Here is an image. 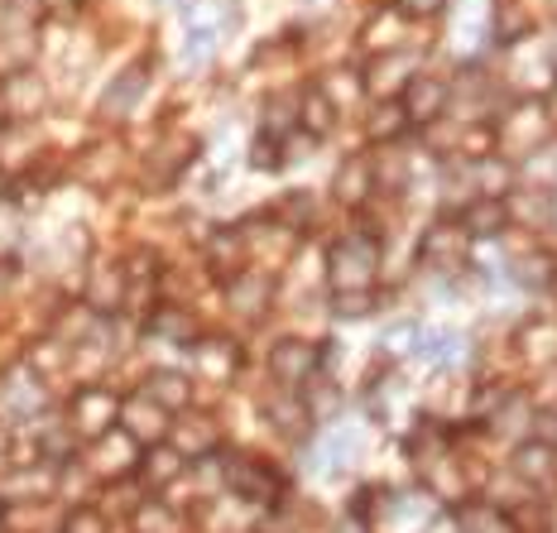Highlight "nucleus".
<instances>
[{
  "label": "nucleus",
  "mask_w": 557,
  "mask_h": 533,
  "mask_svg": "<svg viewBox=\"0 0 557 533\" xmlns=\"http://www.w3.org/2000/svg\"><path fill=\"white\" fill-rule=\"evenodd\" d=\"M375 274H380V240L375 236L351 231V236L332 240V250H327L332 294H361V288H375Z\"/></svg>",
  "instance_id": "1"
},
{
  "label": "nucleus",
  "mask_w": 557,
  "mask_h": 533,
  "mask_svg": "<svg viewBox=\"0 0 557 533\" xmlns=\"http://www.w3.org/2000/svg\"><path fill=\"white\" fill-rule=\"evenodd\" d=\"M399 107L409 115V125L428 131L451 111V83L443 73H409V83L399 91Z\"/></svg>",
  "instance_id": "2"
},
{
  "label": "nucleus",
  "mask_w": 557,
  "mask_h": 533,
  "mask_svg": "<svg viewBox=\"0 0 557 533\" xmlns=\"http://www.w3.org/2000/svg\"><path fill=\"white\" fill-rule=\"evenodd\" d=\"M418 260H423L428 270H443V274H457L461 264L471 260V236L461 231L457 216H437V222L423 231V240H418Z\"/></svg>",
  "instance_id": "3"
},
{
  "label": "nucleus",
  "mask_w": 557,
  "mask_h": 533,
  "mask_svg": "<svg viewBox=\"0 0 557 533\" xmlns=\"http://www.w3.org/2000/svg\"><path fill=\"white\" fill-rule=\"evenodd\" d=\"M73 419H67V427H73L77 437H91L97 443L101 433H111L115 427V413H121V404H115V394L111 389H101V385H87V389H77V399H73Z\"/></svg>",
  "instance_id": "4"
},
{
  "label": "nucleus",
  "mask_w": 557,
  "mask_h": 533,
  "mask_svg": "<svg viewBox=\"0 0 557 533\" xmlns=\"http://www.w3.org/2000/svg\"><path fill=\"white\" fill-rule=\"evenodd\" d=\"M318 365H322L318 342H304V337H284L270 351V375L278 380V385H288V389L308 385V380L318 375Z\"/></svg>",
  "instance_id": "5"
},
{
  "label": "nucleus",
  "mask_w": 557,
  "mask_h": 533,
  "mask_svg": "<svg viewBox=\"0 0 557 533\" xmlns=\"http://www.w3.org/2000/svg\"><path fill=\"white\" fill-rule=\"evenodd\" d=\"M169 413L159 409L154 399H149L145 389L135 394V399H125L121 404V433L131 437V443H149V447H159V437H169Z\"/></svg>",
  "instance_id": "6"
},
{
  "label": "nucleus",
  "mask_w": 557,
  "mask_h": 533,
  "mask_svg": "<svg viewBox=\"0 0 557 533\" xmlns=\"http://www.w3.org/2000/svg\"><path fill=\"white\" fill-rule=\"evenodd\" d=\"M145 87H149V67H145V63L121 67V73L111 77V87L101 91V101H97L101 121H125V115H131V111L139 107V97H145Z\"/></svg>",
  "instance_id": "7"
},
{
  "label": "nucleus",
  "mask_w": 557,
  "mask_h": 533,
  "mask_svg": "<svg viewBox=\"0 0 557 533\" xmlns=\"http://www.w3.org/2000/svg\"><path fill=\"white\" fill-rule=\"evenodd\" d=\"M332 197L342 207H351V212H361V207L375 197V173H370V154H346L342 164L332 173Z\"/></svg>",
  "instance_id": "8"
},
{
  "label": "nucleus",
  "mask_w": 557,
  "mask_h": 533,
  "mask_svg": "<svg viewBox=\"0 0 557 533\" xmlns=\"http://www.w3.org/2000/svg\"><path fill=\"white\" fill-rule=\"evenodd\" d=\"M461 222V231H467L471 240H500L505 231H509V207H505V197H481L475 193L461 212H451Z\"/></svg>",
  "instance_id": "9"
},
{
  "label": "nucleus",
  "mask_w": 557,
  "mask_h": 533,
  "mask_svg": "<svg viewBox=\"0 0 557 533\" xmlns=\"http://www.w3.org/2000/svg\"><path fill=\"white\" fill-rule=\"evenodd\" d=\"M361 77V97H375V101H394L404 91V83H409V63L399 58V49L394 53H370L366 73Z\"/></svg>",
  "instance_id": "10"
},
{
  "label": "nucleus",
  "mask_w": 557,
  "mask_h": 533,
  "mask_svg": "<svg viewBox=\"0 0 557 533\" xmlns=\"http://www.w3.org/2000/svg\"><path fill=\"white\" fill-rule=\"evenodd\" d=\"M505 207H509V226H529V231H548L557 216L553 188H529V183H519V188L505 197Z\"/></svg>",
  "instance_id": "11"
},
{
  "label": "nucleus",
  "mask_w": 557,
  "mask_h": 533,
  "mask_svg": "<svg viewBox=\"0 0 557 533\" xmlns=\"http://www.w3.org/2000/svg\"><path fill=\"white\" fill-rule=\"evenodd\" d=\"M226 485L240 495V500H260V505L278 495V476L255 457H231L226 461Z\"/></svg>",
  "instance_id": "12"
},
{
  "label": "nucleus",
  "mask_w": 557,
  "mask_h": 533,
  "mask_svg": "<svg viewBox=\"0 0 557 533\" xmlns=\"http://www.w3.org/2000/svg\"><path fill=\"white\" fill-rule=\"evenodd\" d=\"M246 255H250L246 231L222 226V231H212V236H207V264H212L222 280H236V274L246 270Z\"/></svg>",
  "instance_id": "13"
},
{
  "label": "nucleus",
  "mask_w": 557,
  "mask_h": 533,
  "mask_svg": "<svg viewBox=\"0 0 557 533\" xmlns=\"http://www.w3.org/2000/svg\"><path fill=\"white\" fill-rule=\"evenodd\" d=\"M0 107H5V121H34L44 107V83L34 77V67L29 73H15V77H5L0 83Z\"/></svg>",
  "instance_id": "14"
},
{
  "label": "nucleus",
  "mask_w": 557,
  "mask_h": 533,
  "mask_svg": "<svg viewBox=\"0 0 557 533\" xmlns=\"http://www.w3.org/2000/svg\"><path fill=\"white\" fill-rule=\"evenodd\" d=\"M336 121H342V111L332 107V97L318 83L298 91V131H304L308 140H322V135H332Z\"/></svg>",
  "instance_id": "15"
},
{
  "label": "nucleus",
  "mask_w": 557,
  "mask_h": 533,
  "mask_svg": "<svg viewBox=\"0 0 557 533\" xmlns=\"http://www.w3.org/2000/svg\"><path fill=\"white\" fill-rule=\"evenodd\" d=\"M226 298L236 312H246V318H260L264 308H270L274 298V280L270 274H255V270H240L236 280H226Z\"/></svg>",
  "instance_id": "16"
},
{
  "label": "nucleus",
  "mask_w": 557,
  "mask_h": 533,
  "mask_svg": "<svg viewBox=\"0 0 557 533\" xmlns=\"http://www.w3.org/2000/svg\"><path fill=\"white\" fill-rule=\"evenodd\" d=\"M409 131H413V125H409V115H404L399 97H394V101H375V107L366 111V140H370V149H375V145H399Z\"/></svg>",
  "instance_id": "17"
},
{
  "label": "nucleus",
  "mask_w": 557,
  "mask_h": 533,
  "mask_svg": "<svg viewBox=\"0 0 557 533\" xmlns=\"http://www.w3.org/2000/svg\"><path fill=\"white\" fill-rule=\"evenodd\" d=\"M370 173H375V193L399 197L404 183H409V159H404L399 145H375L370 149Z\"/></svg>",
  "instance_id": "18"
},
{
  "label": "nucleus",
  "mask_w": 557,
  "mask_h": 533,
  "mask_svg": "<svg viewBox=\"0 0 557 533\" xmlns=\"http://www.w3.org/2000/svg\"><path fill=\"white\" fill-rule=\"evenodd\" d=\"M145 394L164 413H178V409H188V404H193V380L178 375V370H154V375L145 380Z\"/></svg>",
  "instance_id": "19"
},
{
  "label": "nucleus",
  "mask_w": 557,
  "mask_h": 533,
  "mask_svg": "<svg viewBox=\"0 0 557 533\" xmlns=\"http://www.w3.org/2000/svg\"><path fill=\"white\" fill-rule=\"evenodd\" d=\"M135 461H139L135 457V443L125 433H115V427H111V433L97 437V457H91V467H97L101 476H125Z\"/></svg>",
  "instance_id": "20"
},
{
  "label": "nucleus",
  "mask_w": 557,
  "mask_h": 533,
  "mask_svg": "<svg viewBox=\"0 0 557 533\" xmlns=\"http://www.w3.org/2000/svg\"><path fill=\"white\" fill-rule=\"evenodd\" d=\"M34 159V125L29 121H5L0 125V173L25 169Z\"/></svg>",
  "instance_id": "21"
},
{
  "label": "nucleus",
  "mask_w": 557,
  "mask_h": 533,
  "mask_svg": "<svg viewBox=\"0 0 557 533\" xmlns=\"http://www.w3.org/2000/svg\"><path fill=\"white\" fill-rule=\"evenodd\" d=\"M29 63H34V29L20 25L0 34V83L15 73H29Z\"/></svg>",
  "instance_id": "22"
},
{
  "label": "nucleus",
  "mask_w": 557,
  "mask_h": 533,
  "mask_svg": "<svg viewBox=\"0 0 557 533\" xmlns=\"http://www.w3.org/2000/svg\"><path fill=\"white\" fill-rule=\"evenodd\" d=\"M149 332H154V337H164V342H173V346H193V342H197V322H193V312H188V308H178V303L154 308V318H149Z\"/></svg>",
  "instance_id": "23"
},
{
  "label": "nucleus",
  "mask_w": 557,
  "mask_h": 533,
  "mask_svg": "<svg viewBox=\"0 0 557 533\" xmlns=\"http://www.w3.org/2000/svg\"><path fill=\"white\" fill-rule=\"evenodd\" d=\"M533 34V15L524 0H495V44H524Z\"/></svg>",
  "instance_id": "24"
},
{
  "label": "nucleus",
  "mask_w": 557,
  "mask_h": 533,
  "mask_svg": "<svg viewBox=\"0 0 557 533\" xmlns=\"http://www.w3.org/2000/svg\"><path fill=\"white\" fill-rule=\"evenodd\" d=\"M169 437H173V451L183 461L188 457H202V451L216 447V427L207 419H183V423H169Z\"/></svg>",
  "instance_id": "25"
},
{
  "label": "nucleus",
  "mask_w": 557,
  "mask_h": 533,
  "mask_svg": "<svg viewBox=\"0 0 557 533\" xmlns=\"http://www.w3.org/2000/svg\"><path fill=\"white\" fill-rule=\"evenodd\" d=\"M515 471L524 481L533 485H543V481H553V471H557V447L553 443H524L515 451Z\"/></svg>",
  "instance_id": "26"
},
{
  "label": "nucleus",
  "mask_w": 557,
  "mask_h": 533,
  "mask_svg": "<svg viewBox=\"0 0 557 533\" xmlns=\"http://www.w3.org/2000/svg\"><path fill=\"white\" fill-rule=\"evenodd\" d=\"M135 467H139V476H145V485H154V491H159V485L178 481L188 461H183V457H178V451H173V447H149L145 457L135 461Z\"/></svg>",
  "instance_id": "27"
},
{
  "label": "nucleus",
  "mask_w": 557,
  "mask_h": 533,
  "mask_svg": "<svg viewBox=\"0 0 557 533\" xmlns=\"http://www.w3.org/2000/svg\"><path fill=\"white\" fill-rule=\"evenodd\" d=\"M49 485H53L49 471L25 467V471H15V476L0 481V495H5V500H15V505H25V500H44V495H49Z\"/></svg>",
  "instance_id": "28"
},
{
  "label": "nucleus",
  "mask_w": 557,
  "mask_h": 533,
  "mask_svg": "<svg viewBox=\"0 0 557 533\" xmlns=\"http://www.w3.org/2000/svg\"><path fill=\"white\" fill-rule=\"evenodd\" d=\"M44 404V385L34 375H25V370H15V375H5V409L15 413V419H25V413H34Z\"/></svg>",
  "instance_id": "29"
},
{
  "label": "nucleus",
  "mask_w": 557,
  "mask_h": 533,
  "mask_svg": "<svg viewBox=\"0 0 557 533\" xmlns=\"http://www.w3.org/2000/svg\"><path fill=\"white\" fill-rule=\"evenodd\" d=\"M121 294H125V270H115V264H101V270L91 274V284H87V303L97 308V312H111L115 303H121Z\"/></svg>",
  "instance_id": "30"
},
{
  "label": "nucleus",
  "mask_w": 557,
  "mask_h": 533,
  "mask_svg": "<svg viewBox=\"0 0 557 533\" xmlns=\"http://www.w3.org/2000/svg\"><path fill=\"white\" fill-rule=\"evenodd\" d=\"M193 351H197V365L207 370V375H216V380H226L231 370H236V346L231 342H193Z\"/></svg>",
  "instance_id": "31"
},
{
  "label": "nucleus",
  "mask_w": 557,
  "mask_h": 533,
  "mask_svg": "<svg viewBox=\"0 0 557 533\" xmlns=\"http://www.w3.org/2000/svg\"><path fill=\"white\" fill-rule=\"evenodd\" d=\"M509 274H515L519 284H548L553 280V260L548 255H539V250H529V255H519V260L509 264Z\"/></svg>",
  "instance_id": "32"
},
{
  "label": "nucleus",
  "mask_w": 557,
  "mask_h": 533,
  "mask_svg": "<svg viewBox=\"0 0 557 533\" xmlns=\"http://www.w3.org/2000/svg\"><path fill=\"white\" fill-rule=\"evenodd\" d=\"M250 169H284V149H278V140L274 135H255V145H250Z\"/></svg>",
  "instance_id": "33"
},
{
  "label": "nucleus",
  "mask_w": 557,
  "mask_h": 533,
  "mask_svg": "<svg viewBox=\"0 0 557 533\" xmlns=\"http://www.w3.org/2000/svg\"><path fill=\"white\" fill-rule=\"evenodd\" d=\"M375 308V288H361V294H336V318H366Z\"/></svg>",
  "instance_id": "34"
},
{
  "label": "nucleus",
  "mask_w": 557,
  "mask_h": 533,
  "mask_svg": "<svg viewBox=\"0 0 557 533\" xmlns=\"http://www.w3.org/2000/svg\"><path fill=\"white\" fill-rule=\"evenodd\" d=\"M447 0H394V10H399L404 20H428V15H437Z\"/></svg>",
  "instance_id": "35"
},
{
  "label": "nucleus",
  "mask_w": 557,
  "mask_h": 533,
  "mask_svg": "<svg viewBox=\"0 0 557 533\" xmlns=\"http://www.w3.org/2000/svg\"><path fill=\"white\" fill-rule=\"evenodd\" d=\"M67 533H107V524H101V515H91V509H77V515L67 519Z\"/></svg>",
  "instance_id": "36"
},
{
  "label": "nucleus",
  "mask_w": 557,
  "mask_h": 533,
  "mask_svg": "<svg viewBox=\"0 0 557 533\" xmlns=\"http://www.w3.org/2000/svg\"><path fill=\"white\" fill-rule=\"evenodd\" d=\"M548 288H553V294H557V264H553V280H548Z\"/></svg>",
  "instance_id": "37"
},
{
  "label": "nucleus",
  "mask_w": 557,
  "mask_h": 533,
  "mask_svg": "<svg viewBox=\"0 0 557 533\" xmlns=\"http://www.w3.org/2000/svg\"><path fill=\"white\" fill-rule=\"evenodd\" d=\"M0 188H5V173H0Z\"/></svg>",
  "instance_id": "38"
}]
</instances>
